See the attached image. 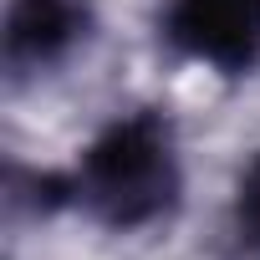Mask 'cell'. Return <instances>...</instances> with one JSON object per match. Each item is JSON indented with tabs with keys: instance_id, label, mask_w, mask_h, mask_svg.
Returning <instances> with one entry per match:
<instances>
[{
	"instance_id": "1",
	"label": "cell",
	"mask_w": 260,
	"mask_h": 260,
	"mask_svg": "<svg viewBox=\"0 0 260 260\" xmlns=\"http://www.w3.org/2000/svg\"><path fill=\"white\" fill-rule=\"evenodd\" d=\"M72 194L112 230H138L169 214L179 199V158L169 127L153 112L112 122L87 148Z\"/></svg>"
},
{
	"instance_id": "2",
	"label": "cell",
	"mask_w": 260,
	"mask_h": 260,
	"mask_svg": "<svg viewBox=\"0 0 260 260\" xmlns=\"http://www.w3.org/2000/svg\"><path fill=\"white\" fill-rule=\"evenodd\" d=\"M169 41L219 72L260 61V0H174Z\"/></svg>"
},
{
	"instance_id": "3",
	"label": "cell",
	"mask_w": 260,
	"mask_h": 260,
	"mask_svg": "<svg viewBox=\"0 0 260 260\" xmlns=\"http://www.w3.org/2000/svg\"><path fill=\"white\" fill-rule=\"evenodd\" d=\"M87 36L82 0H16L6 16V67L16 77L56 67Z\"/></svg>"
},
{
	"instance_id": "4",
	"label": "cell",
	"mask_w": 260,
	"mask_h": 260,
	"mask_svg": "<svg viewBox=\"0 0 260 260\" xmlns=\"http://www.w3.org/2000/svg\"><path fill=\"white\" fill-rule=\"evenodd\" d=\"M235 230L240 240L260 255V158L250 164V174L240 179V199H235Z\"/></svg>"
}]
</instances>
